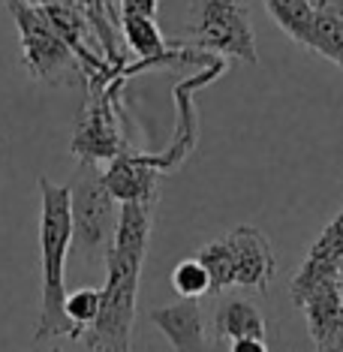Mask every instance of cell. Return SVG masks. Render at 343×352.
Segmentation results:
<instances>
[{
    "instance_id": "1",
    "label": "cell",
    "mask_w": 343,
    "mask_h": 352,
    "mask_svg": "<svg viewBox=\"0 0 343 352\" xmlns=\"http://www.w3.org/2000/svg\"><path fill=\"white\" fill-rule=\"evenodd\" d=\"M154 226V208L124 202L118 214L115 241L106 256V286L100 289V314L78 331V343L91 352H133L135 298L148 256V238Z\"/></svg>"
},
{
    "instance_id": "2",
    "label": "cell",
    "mask_w": 343,
    "mask_h": 352,
    "mask_svg": "<svg viewBox=\"0 0 343 352\" xmlns=\"http://www.w3.org/2000/svg\"><path fill=\"white\" fill-rule=\"evenodd\" d=\"M39 262H43V298L34 340L69 338V322L63 316L67 295V259L73 226H69V190L39 175Z\"/></svg>"
},
{
    "instance_id": "3",
    "label": "cell",
    "mask_w": 343,
    "mask_h": 352,
    "mask_svg": "<svg viewBox=\"0 0 343 352\" xmlns=\"http://www.w3.org/2000/svg\"><path fill=\"white\" fill-rule=\"evenodd\" d=\"M196 259L208 271L211 295L226 289L265 292L277 274V256L265 232L256 226H238L229 235L214 238L199 250Z\"/></svg>"
},
{
    "instance_id": "4",
    "label": "cell",
    "mask_w": 343,
    "mask_h": 352,
    "mask_svg": "<svg viewBox=\"0 0 343 352\" xmlns=\"http://www.w3.org/2000/svg\"><path fill=\"white\" fill-rule=\"evenodd\" d=\"M69 190V226H73V241L69 250L87 265H102L115 241L118 229V214L121 205L102 184V166L97 163H82L67 184Z\"/></svg>"
},
{
    "instance_id": "5",
    "label": "cell",
    "mask_w": 343,
    "mask_h": 352,
    "mask_svg": "<svg viewBox=\"0 0 343 352\" xmlns=\"http://www.w3.org/2000/svg\"><path fill=\"white\" fill-rule=\"evenodd\" d=\"M187 43L241 63H259L253 21L244 0H190Z\"/></svg>"
},
{
    "instance_id": "6",
    "label": "cell",
    "mask_w": 343,
    "mask_h": 352,
    "mask_svg": "<svg viewBox=\"0 0 343 352\" xmlns=\"http://www.w3.org/2000/svg\"><path fill=\"white\" fill-rule=\"evenodd\" d=\"M289 298L305 314L313 346L325 343L343 325V265L305 256L289 283Z\"/></svg>"
},
{
    "instance_id": "7",
    "label": "cell",
    "mask_w": 343,
    "mask_h": 352,
    "mask_svg": "<svg viewBox=\"0 0 343 352\" xmlns=\"http://www.w3.org/2000/svg\"><path fill=\"white\" fill-rule=\"evenodd\" d=\"M15 25L21 36V60L25 69L39 82L60 85L69 76L78 73L76 67V52L67 45V39L58 34L45 10L34 0H6Z\"/></svg>"
},
{
    "instance_id": "8",
    "label": "cell",
    "mask_w": 343,
    "mask_h": 352,
    "mask_svg": "<svg viewBox=\"0 0 343 352\" xmlns=\"http://www.w3.org/2000/svg\"><path fill=\"white\" fill-rule=\"evenodd\" d=\"M115 94L118 85H106L102 91H93L87 106L78 111L69 148L82 163L102 166L121 151H126V135L121 130V118L115 111Z\"/></svg>"
},
{
    "instance_id": "9",
    "label": "cell",
    "mask_w": 343,
    "mask_h": 352,
    "mask_svg": "<svg viewBox=\"0 0 343 352\" xmlns=\"http://www.w3.org/2000/svg\"><path fill=\"white\" fill-rule=\"evenodd\" d=\"M223 73V60H214L208 69H205L202 76L190 78V82H181L175 85V106H178V124H175V133L169 139V145L163 151H157V154H148V163L157 166L163 175H169L172 169H178L184 160L193 154L196 142H199V115H196V106H193V91L202 85H211L214 78Z\"/></svg>"
},
{
    "instance_id": "10",
    "label": "cell",
    "mask_w": 343,
    "mask_h": 352,
    "mask_svg": "<svg viewBox=\"0 0 343 352\" xmlns=\"http://www.w3.org/2000/svg\"><path fill=\"white\" fill-rule=\"evenodd\" d=\"M159 181L163 172L157 166L148 163L145 151H121L118 157H111L102 169V184L118 205L124 202H139L148 208H157L159 202Z\"/></svg>"
},
{
    "instance_id": "11",
    "label": "cell",
    "mask_w": 343,
    "mask_h": 352,
    "mask_svg": "<svg viewBox=\"0 0 343 352\" xmlns=\"http://www.w3.org/2000/svg\"><path fill=\"white\" fill-rule=\"evenodd\" d=\"M277 328L268 322L265 307L244 292H220L211 314V343L235 338H271Z\"/></svg>"
},
{
    "instance_id": "12",
    "label": "cell",
    "mask_w": 343,
    "mask_h": 352,
    "mask_svg": "<svg viewBox=\"0 0 343 352\" xmlns=\"http://www.w3.org/2000/svg\"><path fill=\"white\" fill-rule=\"evenodd\" d=\"M151 325L169 340L175 352H211V334L199 298H181L151 310Z\"/></svg>"
},
{
    "instance_id": "13",
    "label": "cell",
    "mask_w": 343,
    "mask_h": 352,
    "mask_svg": "<svg viewBox=\"0 0 343 352\" xmlns=\"http://www.w3.org/2000/svg\"><path fill=\"white\" fill-rule=\"evenodd\" d=\"M121 30H124V39L126 45L139 54L142 67H151V63H159L166 58H172L169 49H166V39L157 28V19H148V15H133V12H121Z\"/></svg>"
},
{
    "instance_id": "14",
    "label": "cell",
    "mask_w": 343,
    "mask_h": 352,
    "mask_svg": "<svg viewBox=\"0 0 343 352\" xmlns=\"http://www.w3.org/2000/svg\"><path fill=\"white\" fill-rule=\"evenodd\" d=\"M305 49L325 60H331V63H338L343 69V15L329 12V10H316Z\"/></svg>"
},
{
    "instance_id": "15",
    "label": "cell",
    "mask_w": 343,
    "mask_h": 352,
    "mask_svg": "<svg viewBox=\"0 0 343 352\" xmlns=\"http://www.w3.org/2000/svg\"><path fill=\"white\" fill-rule=\"evenodd\" d=\"M262 3H265V12L271 15V21H274L292 43L307 45L310 25H313V15H316V10L307 0H262Z\"/></svg>"
},
{
    "instance_id": "16",
    "label": "cell",
    "mask_w": 343,
    "mask_h": 352,
    "mask_svg": "<svg viewBox=\"0 0 343 352\" xmlns=\"http://www.w3.org/2000/svg\"><path fill=\"white\" fill-rule=\"evenodd\" d=\"M100 314V289H76L63 295V316L69 322V338H78V331L87 328Z\"/></svg>"
},
{
    "instance_id": "17",
    "label": "cell",
    "mask_w": 343,
    "mask_h": 352,
    "mask_svg": "<svg viewBox=\"0 0 343 352\" xmlns=\"http://www.w3.org/2000/svg\"><path fill=\"white\" fill-rule=\"evenodd\" d=\"M172 289L181 295V298H202V295H211V280L205 265L196 259H184L172 268Z\"/></svg>"
},
{
    "instance_id": "18",
    "label": "cell",
    "mask_w": 343,
    "mask_h": 352,
    "mask_svg": "<svg viewBox=\"0 0 343 352\" xmlns=\"http://www.w3.org/2000/svg\"><path fill=\"white\" fill-rule=\"evenodd\" d=\"M307 256L322 262H334V265H343V208L331 217V223L316 235V241L310 244Z\"/></svg>"
},
{
    "instance_id": "19",
    "label": "cell",
    "mask_w": 343,
    "mask_h": 352,
    "mask_svg": "<svg viewBox=\"0 0 343 352\" xmlns=\"http://www.w3.org/2000/svg\"><path fill=\"white\" fill-rule=\"evenodd\" d=\"M274 338H235V340H223V343H211V352H283L274 346Z\"/></svg>"
},
{
    "instance_id": "20",
    "label": "cell",
    "mask_w": 343,
    "mask_h": 352,
    "mask_svg": "<svg viewBox=\"0 0 343 352\" xmlns=\"http://www.w3.org/2000/svg\"><path fill=\"white\" fill-rule=\"evenodd\" d=\"M159 0H121V12H133V15H148L157 19Z\"/></svg>"
},
{
    "instance_id": "21",
    "label": "cell",
    "mask_w": 343,
    "mask_h": 352,
    "mask_svg": "<svg viewBox=\"0 0 343 352\" xmlns=\"http://www.w3.org/2000/svg\"><path fill=\"white\" fill-rule=\"evenodd\" d=\"M313 349H316V352H343V325H340L338 331L331 334L329 340H325V343H319V346H313Z\"/></svg>"
},
{
    "instance_id": "22",
    "label": "cell",
    "mask_w": 343,
    "mask_h": 352,
    "mask_svg": "<svg viewBox=\"0 0 343 352\" xmlns=\"http://www.w3.org/2000/svg\"><path fill=\"white\" fill-rule=\"evenodd\" d=\"M331 12H340L343 15V0H331Z\"/></svg>"
},
{
    "instance_id": "23",
    "label": "cell",
    "mask_w": 343,
    "mask_h": 352,
    "mask_svg": "<svg viewBox=\"0 0 343 352\" xmlns=\"http://www.w3.org/2000/svg\"><path fill=\"white\" fill-rule=\"evenodd\" d=\"M49 352H63V349H60V346H52V349H49Z\"/></svg>"
},
{
    "instance_id": "24",
    "label": "cell",
    "mask_w": 343,
    "mask_h": 352,
    "mask_svg": "<svg viewBox=\"0 0 343 352\" xmlns=\"http://www.w3.org/2000/svg\"><path fill=\"white\" fill-rule=\"evenodd\" d=\"M3 3H6V0H0V6H3Z\"/></svg>"
}]
</instances>
